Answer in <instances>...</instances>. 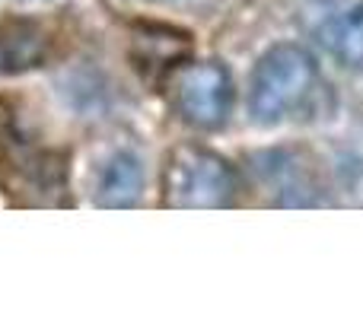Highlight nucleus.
<instances>
[{"label": "nucleus", "instance_id": "39448f33", "mask_svg": "<svg viewBox=\"0 0 363 318\" xmlns=\"http://www.w3.org/2000/svg\"><path fill=\"white\" fill-rule=\"evenodd\" d=\"M140 188H144V166L134 153H115L102 166L96 181V200L102 207H131L138 204Z\"/></svg>", "mask_w": 363, "mask_h": 318}, {"label": "nucleus", "instance_id": "423d86ee", "mask_svg": "<svg viewBox=\"0 0 363 318\" xmlns=\"http://www.w3.org/2000/svg\"><path fill=\"white\" fill-rule=\"evenodd\" d=\"M45 45L48 38L42 35L38 25L29 23H13L0 29V70L4 74H16V70L35 67L45 57Z\"/></svg>", "mask_w": 363, "mask_h": 318}, {"label": "nucleus", "instance_id": "20e7f679", "mask_svg": "<svg viewBox=\"0 0 363 318\" xmlns=\"http://www.w3.org/2000/svg\"><path fill=\"white\" fill-rule=\"evenodd\" d=\"M322 48L345 67H363V0L332 6L315 25Z\"/></svg>", "mask_w": 363, "mask_h": 318}, {"label": "nucleus", "instance_id": "f257e3e1", "mask_svg": "<svg viewBox=\"0 0 363 318\" xmlns=\"http://www.w3.org/2000/svg\"><path fill=\"white\" fill-rule=\"evenodd\" d=\"M322 89L313 55L300 45H274L255 64L249 83V112L258 125H281L309 112Z\"/></svg>", "mask_w": 363, "mask_h": 318}, {"label": "nucleus", "instance_id": "7ed1b4c3", "mask_svg": "<svg viewBox=\"0 0 363 318\" xmlns=\"http://www.w3.org/2000/svg\"><path fill=\"white\" fill-rule=\"evenodd\" d=\"M172 106L182 121L198 131H213L226 125L233 112V80L230 70L217 61L182 64L172 74Z\"/></svg>", "mask_w": 363, "mask_h": 318}, {"label": "nucleus", "instance_id": "f03ea898", "mask_svg": "<svg viewBox=\"0 0 363 318\" xmlns=\"http://www.w3.org/2000/svg\"><path fill=\"white\" fill-rule=\"evenodd\" d=\"M236 188V169L204 147H179L166 169V204L172 207H226Z\"/></svg>", "mask_w": 363, "mask_h": 318}]
</instances>
